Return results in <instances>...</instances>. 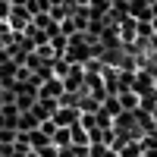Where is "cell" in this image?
Returning <instances> with one entry per match:
<instances>
[{
    "instance_id": "obj_1",
    "label": "cell",
    "mask_w": 157,
    "mask_h": 157,
    "mask_svg": "<svg viewBox=\"0 0 157 157\" xmlns=\"http://www.w3.org/2000/svg\"><path fill=\"white\" fill-rule=\"evenodd\" d=\"M54 123L57 126H75V123H82V110L75 104H60L54 113Z\"/></svg>"
},
{
    "instance_id": "obj_5",
    "label": "cell",
    "mask_w": 157,
    "mask_h": 157,
    "mask_svg": "<svg viewBox=\"0 0 157 157\" xmlns=\"http://www.w3.org/2000/svg\"><path fill=\"white\" fill-rule=\"evenodd\" d=\"M41 126V120H38V116L32 113V110H19V132H32V129H38Z\"/></svg>"
},
{
    "instance_id": "obj_6",
    "label": "cell",
    "mask_w": 157,
    "mask_h": 157,
    "mask_svg": "<svg viewBox=\"0 0 157 157\" xmlns=\"http://www.w3.org/2000/svg\"><path fill=\"white\" fill-rule=\"evenodd\" d=\"M120 107H123V110H138V107H141L138 91H120Z\"/></svg>"
},
{
    "instance_id": "obj_3",
    "label": "cell",
    "mask_w": 157,
    "mask_h": 157,
    "mask_svg": "<svg viewBox=\"0 0 157 157\" xmlns=\"http://www.w3.org/2000/svg\"><path fill=\"white\" fill-rule=\"evenodd\" d=\"M63 91H66V85H63V78L60 75H50L41 82V88H38V98H63Z\"/></svg>"
},
{
    "instance_id": "obj_7",
    "label": "cell",
    "mask_w": 157,
    "mask_h": 157,
    "mask_svg": "<svg viewBox=\"0 0 157 157\" xmlns=\"http://www.w3.org/2000/svg\"><path fill=\"white\" fill-rule=\"evenodd\" d=\"M120 157H141V138H129L120 148Z\"/></svg>"
},
{
    "instance_id": "obj_11",
    "label": "cell",
    "mask_w": 157,
    "mask_h": 157,
    "mask_svg": "<svg viewBox=\"0 0 157 157\" xmlns=\"http://www.w3.org/2000/svg\"><path fill=\"white\" fill-rule=\"evenodd\" d=\"M57 157H78V148H75V145H66V148H60Z\"/></svg>"
},
{
    "instance_id": "obj_10",
    "label": "cell",
    "mask_w": 157,
    "mask_h": 157,
    "mask_svg": "<svg viewBox=\"0 0 157 157\" xmlns=\"http://www.w3.org/2000/svg\"><path fill=\"white\" fill-rule=\"evenodd\" d=\"M35 154H38V157H57V154H60V148L54 145V141H47V145H41V148H35Z\"/></svg>"
},
{
    "instance_id": "obj_4",
    "label": "cell",
    "mask_w": 157,
    "mask_h": 157,
    "mask_svg": "<svg viewBox=\"0 0 157 157\" xmlns=\"http://www.w3.org/2000/svg\"><path fill=\"white\" fill-rule=\"evenodd\" d=\"M69 135H72V145H75V148H88V145H91V132H88L82 123L69 126Z\"/></svg>"
},
{
    "instance_id": "obj_8",
    "label": "cell",
    "mask_w": 157,
    "mask_h": 157,
    "mask_svg": "<svg viewBox=\"0 0 157 157\" xmlns=\"http://www.w3.org/2000/svg\"><path fill=\"white\" fill-rule=\"evenodd\" d=\"M50 141H54L57 148H66V145H72V135H69V126H60L57 132H54V138H50Z\"/></svg>"
},
{
    "instance_id": "obj_2",
    "label": "cell",
    "mask_w": 157,
    "mask_h": 157,
    "mask_svg": "<svg viewBox=\"0 0 157 157\" xmlns=\"http://www.w3.org/2000/svg\"><path fill=\"white\" fill-rule=\"evenodd\" d=\"M10 29L13 32H25V29H29V25H32V13H29V6H16V3H13V10H10Z\"/></svg>"
},
{
    "instance_id": "obj_12",
    "label": "cell",
    "mask_w": 157,
    "mask_h": 157,
    "mask_svg": "<svg viewBox=\"0 0 157 157\" xmlns=\"http://www.w3.org/2000/svg\"><path fill=\"white\" fill-rule=\"evenodd\" d=\"M151 25H154V32H157V16H154V19H151Z\"/></svg>"
},
{
    "instance_id": "obj_9",
    "label": "cell",
    "mask_w": 157,
    "mask_h": 157,
    "mask_svg": "<svg viewBox=\"0 0 157 157\" xmlns=\"http://www.w3.org/2000/svg\"><path fill=\"white\" fill-rule=\"evenodd\" d=\"M16 138H19V129L0 126V145H16Z\"/></svg>"
}]
</instances>
